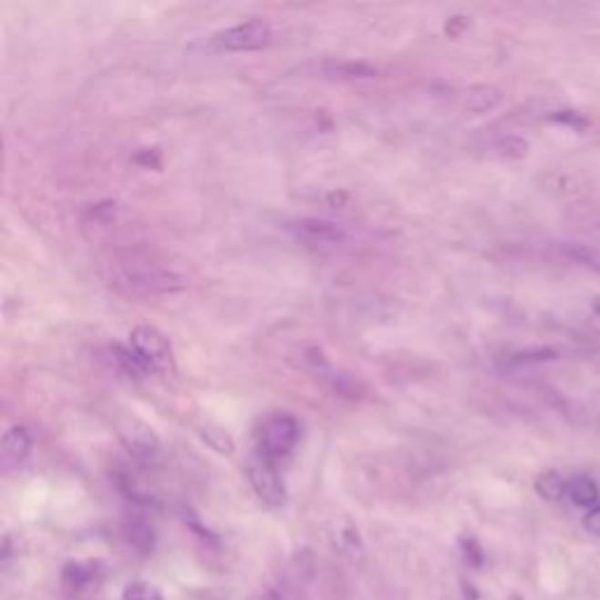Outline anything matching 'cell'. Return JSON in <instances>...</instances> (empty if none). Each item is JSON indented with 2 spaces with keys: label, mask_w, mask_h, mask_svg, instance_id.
<instances>
[{
  "label": "cell",
  "mask_w": 600,
  "mask_h": 600,
  "mask_svg": "<svg viewBox=\"0 0 600 600\" xmlns=\"http://www.w3.org/2000/svg\"><path fill=\"white\" fill-rule=\"evenodd\" d=\"M246 479H249L253 492H256V497L263 504H268V507H282L284 504V483H282L273 464L265 462V460H253L246 467Z\"/></svg>",
  "instance_id": "cell-5"
},
{
  "label": "cell",
  "mask_w": 600,
  "mask_h": 600,
  "mask_svg": "<svg viewBox=\"0 0 600 600\" xmlns=\"http://www.w3.org/2000/svg\"><path fill=\"white\" fill-rule=\"evenodd\" d=\"M113 357H115V361H118V366H120V368L127 373V376L148 378L150 373H153L150 368H148L146 361H143L141 357L134 352V347H131V345H113Z\"/></svg>",
  "instance_id": "cell-11"
},
{
  "label": "cell",
  "mask_w": 600,
  "mask_h": 600,
  "mask_svg": "<svg viewBox=\"0 0 600 600\" xmlns=\"http://www.w3.org/2000/svg\"><path fill=\"white\" fill-rule=\"evenodd\" d=\"M563 253L582 268L600 274V249L589 244H563Z\"/></svg>",
  "instance_id": "cell-16"
},
{
  "label": "cell",
  "mask_w": 600,
  "mask_h": 600,
  "mask_svg": "<svg viewBox=\"0 0 600 600\" xmlns=\"http://www.w3.org/2000/svg\"><path fill=\"white\" fill-rule=\"evenodd\" d=\"M252 600H284V598H282L277 591H265V594L256 595V598H252Z\"/></svg>",
  "instance_id": "cell-25"
},
{
  "label": "cell",
  "mask_w": 600,
  "mask_h": 600,
  "mask_svg": "<svg viewBox=\"0 0 600 600\" xmlns=\"http://www.w3.org/2000/svg\"><path fill=\"white\" fill-rule=\"evenodd\" d=\"M200 437H202V441L207 443L212 450H216L219 455L235 453V441H233V437H230L223 427L213 425V422H207V425L200 427Z\"/></svg>",
  "instance_id": "cell-13"
},
{
  "label": "cell",
  "mask_w": 600,
  "mask_h": 600,
  "mask_svg": "<svg viewBox=\"0 0 600 600\" xmlns=\"http://www.w3.org/2000/svg\"><path fill=\"white\" fill-rule=\"evenodd\" d=\"M462 549H464V556H467V561H470L471 565H481V563H483L481 549L474 540H462Z\"/></svg>",
  "instance_id": "cell-21"
},
{
  "label": "cell",
  "mask_w": 600,
  "mask_h": 600,
  "mask_svg": "<svg viewBox=\"0 0 600 600\" xmlns=\"http://www.w3.org/2000/svg\"><path fill=\"white\" fill-rule=\"evenodd\" d=\"M570 502L584 509H595L600 504V488L591 476L577 474L568 481V492Z\"/></svg>",
  "instance_id": "cell-9"
},
{
  "label": "cell",
  "mask_w": 600,
  "mask_h": 600,
  "mask_svg": "<svg viewBox=\"0 0 600 600\" xmlns=\"http://www.w3.org/2000/svg\"><path fill=\"white\" fill-rule=\"evenodd\" d=\"M347 202V192H331V195H328V204H331V207H340V204H345Z\"/></svg>",
  "instance_id": "cell-24"
},
{
  "label": "cell",
  "mask_w": 600,
  "mask_h": 600,
  "mask_svg": "<svg viewBox=\"0 0 600 600\" xmlns=\"http://www.w3.org/2000/svg\"><path fill=\"white\" fill-rule=\"evenodd\" d=\"M322 71L328 78H338V80H368V78L378 76L376 66L355 59H326L322 64Z\"/></svg>",
  "instance_id": "cell-7"
},
{
  "label": "cell",
  "mask_w": 600,
  "mask_h": 600,
  "mask_svg": "<svg viewBox=\"0 0 600 600\" xmlns=\"http://www.w3.org/2000/svg\"><path fill=\"white\" fill-rule=\"evenodd\" d=\"M595 233H598V235H600V223H598V225H595Z\"/></svg>",
  "instance_id": "cell-26"
},
{
  "label": "cell",
  "mask_w": 600,
  "mask_h": 600,
  "mask_svg": "<svg viewBox=\"0 0 600 600\" xmlns=\"http://www.w3.org/2000/svg\"><path fill=\"white\" fill-rule=\"evenodd\" d=\"M125 535L129 540V544L134 549H139L141 553H150L155 546V533L153 528L146 523V521L131 519L129 523L125 525Z\"/></svg>",
  "instance_id": "cell-14"
},
{
  "label": "cell",
  "mask_w": 600,
  "mask_h": 600,
  "mask_svg": "<svg viewBox=\"0 0 600 600\" xmlns=\"http://www.w3.org/2000/svg\"><path fill=\"white\" fill-rule=\"evenodd\" d=\"M0 446H3V458H5V462L19 464L31 453L33 439L26 427L15 425L3 434V443H0Z\"/></svg>",
  "instance_id": "cell-8"
},
{
  "label": "cell",
  "mask_w": 600,
  "mask_h": 600,
  "mask_svg": "<svg viewBox=\"0 0 600 600\" xmlns=\"http://www.w3.org/2000/svg\"><path fill=\"white\" fill-rule=\"evenodd\" d=\"M270 40H273V28L263 19H249L213 33L212 47L219 52H252L270 45Z\"/></svg>",
  "instance_id": "cell-3"
},
{
  "label": "cell",
  "mask_w": 600,
  "mask_h": 600,
  "mask_svg": "<svg viewBox=\"0 0 600 600\" xmlns=\"http://www.w3.org/2000/svg\"><path fill=\"white\" fill-rule=\"evenodd\" d=\"M535 491L546 502H558L568 492V481L563 479L558 471H544V474L537 476Z\"/></svg>",
  "instance_id": "cell-12"
},
{
  "label": "cell",
  "mask_w": 600,
  "mask_h": 600,
  "mask_svg": "<svg viewBox=\"0 0 600 600\" xmlns=\"http://www.w3.org/2000/svg\"><path fill=\"white\" fill-rule=\"evenodd\" d=\"M137 162L139 164H146V167H160V153L158 150H150V148H148V150H141V153L137 155Z\"/></svg>",
  "instance_id": "cell-23"
},
{
  "label": "cell",
  "mask_w": 600,
  "mask_h": 600,
  "mask_svg": "<svg viewBox=\"0 0 600 600\" xmlns=\"http://www.w3.org/2000/svg\"><path fill=\"white\" fill-rule=\"evenodd\" d=\"M467 26H470V19H467V16H464V15H453V16H448L446 33H448V36H450V38H458L460 33H462Z\"/></svg>",
  "instance_id": "cell-20"
},
{
  "label": "cell",
  "mask_w": 600,
  "mask_h": 600,
  "mask_svg": "<svg viewBox=\"0 0 600 600\" xmlns=\"http://www.w3.org/2000/svg\"><path fill=\"white\" fill-rule=\"evenodd\" d=\"M336 546L340 549L343 556H347L349 561H361L364 558V544H361L359 530L355 525H340L338 535H336Z\"/></svg>",
  "instance_id": "cell-15"
},
{
  "label": "cell",
  "mask_w": 600,
  "mask_h": 600,
  "mask_svg": "<svg viewBox=\"0 0 600 600\" xmlns=\"http://www.w3.org/2000/svg\"><path fill=\"white\" fill-rule=\"evenodd\" d=\"M129 345L153 373H170L174 368V352H171L170 340L155 326L131 328Z\"/></svg>",
  "instance_id": "cell-4"
},
{
  "label": "cell",
  "mask_w": 600,
  "mask_h": 600,
  "mask_svg": "<svg viewBox=\"0 0 600 600\" xmlns=\"http://www.w3.org/2000/svg\"><path fill=\"white\" fill-rule=\"evenodd\" d=\"M300 439V425L294 415L277 413L265 420L258 437V455L265 462H277L294 453L295 443Z\"/></svg>",
  "instance_id": "cell-2"
},
{
  "label": "cell",
  "mask_w": 600,
  "mask_h": 600,
  "mask_svg": "<svg viewBox=\"0 0 600 600\" xmlns=\"http://www.w3.org/2000/svg\"><path fill=\"white\" fill-rule=\"evenodd\" d=\"M530 146L525 139L516 137V134H507V137L497 139L495 153L504 160H523L528 155Z\"/></svg>",
  "instance_id": "cell-17"
},
{
  "label": "cell",
  "mask_w": 600,
  "mask_h": 600,
  "mask_svg": "<svg viewBox=\"0 0 600 600\" xmlns=\"http://www.w3.org/2000/svg\"><path fill=\"white\" fill-rule=\"evenodd\" d=\"M500 101H502V89L492 88V85H471L464 92V110L470 113H488L497 109Z\"/></svg>",
  "instance_id": "cell-10"
},
{
  "label": "cell",
  "mask_w": 600,
  "mask_h": 600,
  "mask_svg": "<svg viewBox=\"0 0 600 600\" xmlns=\"http://www.w3.org/2000/svg\"><path fill=\"white\" fill-rule=\"evenodd\" d=\"M294 235L310 246H336L345 240V233L331 221L300 219L291 225Z\"/></svg>",
  "instance_id": "cell-6"
},
{
  "label": "cell",
  "mask_w": 600,
  "mask_h": 600,
  "mask_svg": "<svg viewBox=\"0 0 600 600\" xmlns=\"http://www.w3.org/2000/svg\"><path fill=\"white\" fill-rule=\"evenodd\" d=\"M584 528L589 530L594 537H600V504L595 509H591V512H586Z\"/></svg>",
  "instance_id": "cell-22"
},
{
  "label": "cell",
  "mask_w": 600,
  "mask_h": 600,
  "mask_svg": "<svg viewBox=\"0 0 600 600\" xmlns=\"http://www.w3.org/2000/svg\"><path fill=\"white\" fill-rule=\"evenodd\" d=\"M64 582L71 586V589H82V586L92 582V573H89L88 568H82V565L71 563V565H66L64 568Z\"/></svg>",
  "instance_id": "cell-19"
},
{
  "label": "cell",
  "mask_w": 600,
  "mask_h": 600,
  "mask_svg": "<svg viewBox=\"0 0 600 600\" xmlns=\"http://www.w3.org/2000/svg\"><path fill=\"white\" fill-rule=\"evenodd\" d=\"M125 600H162V595H160V591L155 589V586L146 584V582H131V584H127L125 589V595H122Z\"/></svg>",
  "instance_id": "cell-18"
},
{
  "label": "cell",
  "mask_w": 600,
  "mask_h": 600,
  "mask_svg": "<svg viewBox=\"0 0 600 600\" xmlns=\"http://www.w3.org/2000/svg\"><path fill=\"white\" fill-rule=\"evenodd\" d=\"M109 284L129 295H170L186 289V277L164 268L143 252L115 253L109 263Z\"/></svg>",
  "instance_id": "cell-1"
}]
</instances>
